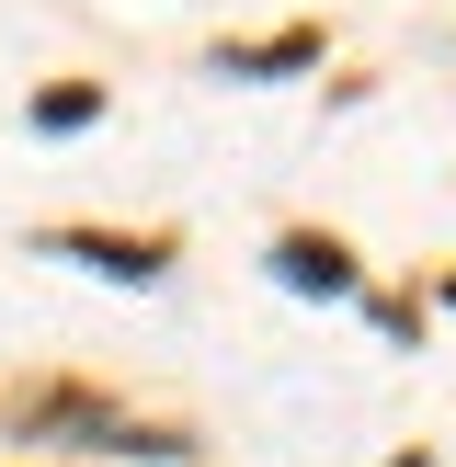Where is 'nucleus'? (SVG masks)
I'll use <instances>...</instances> for the list:
<instances>
[{
  "label": "nucleus",
  "mask_w": 456,
  "mask_h": 467,
  "mask_svg": "<svg viewBox=\"0 0 456 467\" xmlns=\"http://www.w3.org/2000/svg\"><path fill=\"white\" fill-rule=\"evenodd\" d=\"M285 285H319V296H331V285H342V251H319V240H285Z\"/></svg>",
  "instance_id": "nucleus-1"
}]
</instances>
